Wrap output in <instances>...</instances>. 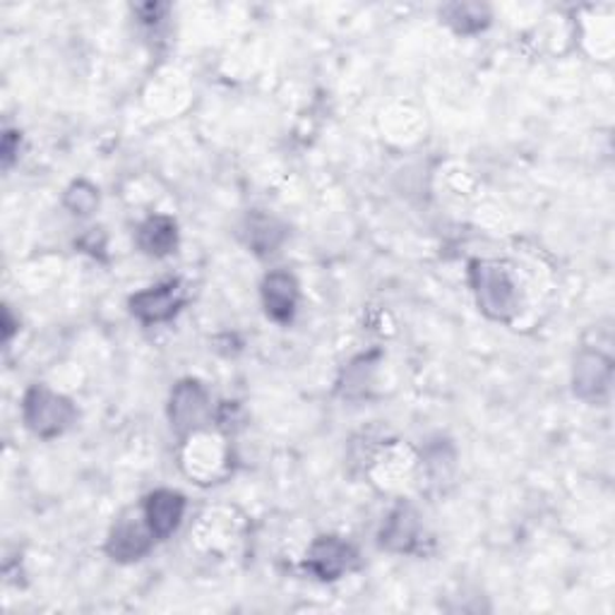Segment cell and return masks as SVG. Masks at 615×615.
<instances>
[{"mask_svg": "<svg viewBox=\"0 0 615 615\" xmlns=\"http://www.w3.org/2000/svg\"><path fill=\"white\" fill-rule=\"evenodd\" d=\"M180 305H183V294L178 282L152 286L130 299L133 315L140 322H145V325H157V322L172 320L178 313Z\"/></svg>", "mask_w": 615, "mask_h": 615, "instance_id": "obj_5", "label": "cell"}, {"mask_svg": "<svg viewBox=\"0 0 615 615\" xmlns=\"http://www.w3.org/2000/svg\"><path fill=\"white\" fill-rule=\"evenodd\" d=\"M613 365L602 351H582L575 361V394L587 402H604L611 390Z\"/></svg>", "mask_w": 615, "mask_h": 615, "instance_id": "obj_4", "label": "cell"}, {"mask_svg": "<svg viewBox=\"0 0 615 615\" xmlns=\"http://www.w3.org/2000/svg\"><path fill=\"white\" fill-rule=\"evenodd\" d=\"M178 231L176 222L168 217H152L137 231V245L154 257H164L176 248Z\"/></svg>", "mask_w": 615, "mask_h": 615, "instance_id": "obj_11", "label": "cell"}, {"mask_svg": "<svg viewBox=\"0 0 615 615\" xmlns=\"http://www.w3.org/2000/svg\"><path fill=\"white\" fill-rule=\"evenodd\" d=\"M152 538H154V534L147 525V519L123 515L118 519V525L109 534V544H106V550H109V556L114 560H120V563L140 560L149 550Z\"/></svg>", "mask_w": 615, "mask_h": 615, "instance_id": "obj_6", "label": "cell"}, {"mask_svg": "<svg viewBox=\"0 0 615 615\" xmlns=\"http://www.w3.org/2000/svg\"><path fill=\"white\" fill-rule=\"evenodd\" d=\"M353 558H357V553L342 538L322 536L313 544L311 553H308L305 567L318 579H336L353 565Z\"/></svg>", "mask_w": 615, "mask_h": 615, "instance_id": "obj_7", "label": "cell"}, {"mask_svg": "<svg viewBox=\"0 0 615 615\" xmlns=\"http://www.w3.org/2000/svg\"><path fill=\"white\" fill-rule=\"evenodd\" d=\"M25 421L39 438H56L75 421V407L51 390L32 388L25 397Z\"/></svg>", "mask_w": 615, "mask_h": 615, "instance_id": "obj_2", "label": "cell"}, {"mask_svg": "<svg viewBox=\"0 0 615 615\" xmlns=\"http://www.w3.org/2000/svg\"><path fill=\"white\" fill-rule=\"evenodd\" d=\"M471 286L481 311L494 320H507L517 311V289L498 265L474 263L471 265Z\"/></svg>", "mask_w": 615, "mask_h": 615, "instance_id": "obj_1", "label": "cell"}, {"mask_svg": "<svg viewBox=\"0 0 615 615\" xmlns=\"http://www.w3.org/2000/svg\"><path fill=\"white\" fill-rule=\"evenodd\" d=\"M66 205L75 214H89L97 207V191L87 186V183H75V186L66 195Z\"/></svg>", "mask_w": 615, "mask_h": 615, "instance_id": "obj_14", "label": "cell"}, {"mask_svg": "<svg viewBox=\"0 0 615 615\" xmlns=\"http://www.w3.org/2000/svg\"><path fill=\"white\" fill-rule=\"evenodd\" d=\"M265 311L276 322H289L296 313L299 286L289 272H272L263 282Z\"/></svg>", "mask_w": 615, "mask_h": 615, "instance_id": "obj_10", "label": "cell"}, {"mask_svg": "<svg viewBox=\"0 0 615 615\" xmlns=\"http://www.w3.org/2000/svg\"><path fill=\"white\" fill-rule=\"evenodd\" d=\"M183 510H186V500H183L180 494H174V490H157V494H152L145 502V519L152 534L157 538L172 536L180 525Z\"/></svg>", "mask_w": 615, "mask_h": 615, "instance_id": "obj_8", "label": "cell"}, {"mask_svg": "<svg viewBox=\"0 0 615 615\" xmlns=\"http://www.w3.org/2000/svg\"><path fill=\"white\" fill-rule=\"evenodd\" d=\"M284 241V226L272 217H253L248 219V245L255 253H272L276 245Z\"/></svg>", "mask_w": 615, "mask_h": 615, "instance_id": "obj_13", "label": "cell"}, {"mask_svg": "<svg viewBox=\"0 0 615 615\" xmlns=\"http://www.w3.org/2000/svg\"><path fill=\"white\" fill-rule=\"evenodd\" d=\"M419 534H421V525H419L417 510L409 505H399L397 510H392V515L384 519V527L380 531V544L394 553H409L419 544Z\"/></svg>", "mask_w": 615, "mask_h": 615, "instance_id": "obj_9", "label": "cell"}, {"mask_svg": "<svg viewBox=\"0 0 615 615\" xmlns=\"http://www.w3.org/2000/svg\"><path fill=\"white\" fill-rule=\"evenodd\" d=\"M442 18L452 25L455 32L459 35H476L490 22V12L486 6L479 3H452L442 8Z\"/></svg>", "mask_w": 615, "mask_h": 615, "instance_id": "obj_12", "label": "cell"}, {"mask_svg": "<svg viewBox=\"0 0 615 615\" xmlns=\"http://www.w3.org/2000/svg\"><path fill=\"white\" fill-rule=\"evenodd\" d=\"M168 417L180 433H188L203 426L209 417V399L207 392L195 380H183L176 384L172 394V407H168Z\"/></svg>", "mask_w": 615, "mask_h": 615, "instance_id": "obj_3", "label": "cell"}]
</instances>
